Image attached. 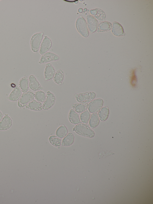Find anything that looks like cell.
<instances>
[{"label":"cell","instance_id":"6da1fadb","mask_svg":"<svg viewBox=\"0 0 153 204\" xmlns=\"http://www.w3.org/2000/svg\"><path fill=\"white\" fill-rule=\"evenodd\" d=\"M73 131L78 134L85 137L91 138L95 136L94 131L88 125L82 123L76 125L73 128Z\"/></svg>","mask_w":153,"mask_h":204},{"label":"cell","instance_id":"7a4b0ae2","mask_svg":"<svg viewBox=\"0 0 153 204\" xmlns=\"http://www.w3.org/2000/svg\"><path fill=\"white\" fill-rule=\"evenodd\" d=\"M76 29L81 36L85 37L89 35V31L87 22L85 19L81 16H79L76 22Z\"/></svg>","mask_w":153,"mask_h":204},{"label":"cell","instance_id":"3957f363","mask_svg":"<svg viewBox=\"0 0 153 204\" xmlns=\"http://www.w3.org/2000/svg\"><path fill=\"white\" fill-rule=\"evenodd\" d=\"M44 33L39 32L34 34L31 37L30 45L32 50L34 52H37L40 47Z\"/></svg>","mask_w":153,"mask_h":204},{"label":"cell","instance_id":"277c9868","mask_svg":"<svg viewBox=\"0 0 153 204\" xmlns=\"http://www.w3.org/2000/svg\"><path fill=\"white\" fill-rule=\"evenodd\" d=\"M35 94L33 92L28 91L24 93L18 100V106L20 108L26 106L29 103L34 100Z\"/></svg>","mask_w":153,"mask_h":204},{"label":"cell","instance_id":"5b68a950","mask_svg":"<svg viewBox=\"0 0 153 204\" xmlns=\"http://www.w3.org/2000/svg\"><path fill=\"white\" fill-rule=\"evenodd\" d=\"M96 96L95 93L90 92L78 94L75 95L77 101L80 103H87L93 100Z\"/></svg>","mask_w":153,"mask_h":204},{"label":"cell","instance_id":"8992f818","mask_svg":"<svg viewBox=\"0 0 153 204\" xmlns=\"http://www.w3.org/2000/svg\"><path fill=\"white\" fill-rule=\"evenodd\" d=\"M103 103V100L101 98L93 100L91 101L88 104V110L91 113H97L99 112L102 107Z\"/></svg>","mask_w":153,"mask_h":204},{"label":"cell","instance_id":"52a82bcc","mask_svg":"<svg viewBox=\"0 0 153 204\" xmlns=\"http://www.w3.org/2000/svg\"><path fill=\"white\" fill-rule=\"evenodd\" d=\"M55 100L54 95L50 91H48L42 105L43 109L44 110H47L51 108L55 104Z\"/></svg>","mask_w":153,"mask_h":204},{"label":"cell","instance_id":"ba28073f","mask_svg":"<svg viewBox=\"0 0 153 204\" xmlns=\"http://www.w3.org/2000/svg\"><path fill=\"white\" fill-rule=\"evenodd\" d=\"M88 28L91 33L95 32L98 26V22L93 16L89 15L86 17Z\"/></svg>","mask_w":153,"mask_h":204},{"label":"cell","instance_id":"9c48e42d","mask_svg":"<svg viewBox=\"0 0 153 204\" xmlns=\"http://www.w3.org/2000/svg\"><path fill=\"white\" fill-rule=\"evenodd\" d=\"M59 58V56L56 54L51 52H47L41 56L39 63L40 64L46 63L58 60Z\"/></svg>","mask_w":153,"mask_h":204},{"label":"cell","instance_id":"30bf717a","mask_svg":"<svg viewBox=\"0 0 153 204\" xmlns=\"http://www.w3.org/2000/svg\"><path fill=\"white\" fill-rule=\"evenodd\" d=\"M52 46V42L50 39L45 36L42 40L39 49V53L43 55L48 51Z\"/></svg>","mask_w":153,"mask_h":204},{"label":"cell","instance_id":"8fae6325","mask_svg":"<svg viewBox=\"0 0 153 204\" xmlns=\"http://www.w3.org/2000/svg\"><path fill=\"white\" fill-rule=\"evenodd\" d=\"M28 83L30 88L33 91L42 90L43 89L36 78L33 75H31L29 76Z\"/></svg>","mask_w":153,"mask_h":204},{"label":"cell","instance_id":"7c38bea8","mask_svg":"<svg viewBox=\"0 0 153 204\" xmlns=\"http://www.w3.org/2000/svg\"><path fill=\"white\" fill-rule=\"evenodd\" d=\"M55 73L53 66L50 63L47 64L44 71L45 79L46 81L50 80L53 77Z\"/></svg>","mask_w":153,"mask_h":204},{"label":"cell","instance_id":"4fadbf2b","mask_svg":"<svg viewBox=\"0 0 153 204\" xmlns=\"http://www.w3.org/2000/svg\"><path fill=\"white\" fill-rule=\"evenodd\" d=\"M12 124L11 118L6 114L0 122V130H6L9 129Z\"/></svg>","mask_w":153,"mask_h":204},{"label":"cell","instance_id":"5bb4252c","mask_svg":"<svg viewBox=\"0 0 153 204\" xmlns=\"http://www.w3.org/2000/svg\"><path fill=\"white\" fill-rule=\"evenodd\" d=\"M112 32L114 35L120 36L125 34L123 29L121 25L118 22H114L112 27Z\"/></svg>","mask_w":153,"mask_h":204},{"label":"cell","instance_id":"9a60e30c","mask_svg":"<svg viewBox=\"0 0 153 204\" xmlns=\"http://www.w3.org/2000/svg\"><path fill=\"white\" fill-rule=\"evenodd\" d=\"M68 118L70 122L74 124H77L81 122L78 114L73 109L70 110Z\"/></svg>","mask_w":153,"mask_h":204},{"label":"cell","instance_id":"2e32d148","mask_svg":"<svg viewBox=\"0 0 153 204\" xmlns=\"http://www.w3.org/2000/svg\"><path fill=\"white\" fill-rule=\"evenodd\" d=\"M21 95V90L18 86H16L9 95L8 99L10 101H16L19 100Z\"/></svg>","mask_w":153,"mask_h":204},{"label":"cell","instance_id":"e0dca14e","mask_svg":"<svg viewBox=\"0 0 153 204\" xmlns=\"http://www.w3.org/2000/svg\"><path fill=\"white\" fill-rule=\"evenodd\" d=\"M26 107L30 110L36 111H40L43 109L42 103L36 100H33L30 102L26 106Z\"/></svg>","mask_w":153,"mask_h":204},{"label":"cell","instance_id":"ac0fdd59","mask_svg":"<svg viewBox=\"0 0 153 204\" xmlns=\"http://www.w3.org/2000/svg\"><path fill=\"white\" fill-rule=\"evenodd\" d=\"M74 137L71 133H69L63 139L61 145L62 146H69L71 145L74 142Z\"/></svg>","mask_w":153,"mask_h":204},{"label":"cell","instance_id":"d6986e66","mask_svg":"<svg viewBox=\"0 0 153 204\" xmlns=\"http://www.w3.org/2000/svg\"><path fill=\"white\" fill-rule=\"evenodd\" d=\"M88 104L87 103H77L72 104L74 110L77 113H82L88 108Z\"/></svg>","mask_w":153,"mask_h":204},{"label":"cell","instance_id":"ffe728a7","mask_svg":"<svg viewBox=\"0 0 153 204\" xmlns=\"http://www.w3.org/2000/svg\"><path fill=\"white\" fill-rule=\"evenodd\" d=\"M19 87L23 93L27 92L29 89L28 79L27 77L21 78L19 82Z\"/></svg>","mask_w":153,"mask_h":204},{"label":"cell","instance_id":"44dd1931","mask_svg":"<svg viewBox=\"0 0 153 204\" xmlns=\"http://www.w3.org/2000/svg\"><path fill=\"white\" fill-rule=\"evenodd\" d=\"M90 12L95 17L100 20L103 21L105 19V15L104 12L100 9L96 8L91 10Z\"/></svg>","mask_w":153,"mask_h":204},{"label":"cell","instance_id":"7402d4cb","mask_svg":"<svg viewBox=\"0 0 153 204\" xmlns=\"http://www.w3.org/2000/svg\"><path fill=\"white\" fill-rule=\"evenodd\" d=\"M109 114V109L108 107L104 106L99 111L98 115L100 119L102 121H105L108 118Z\"/></svg>","mask_w":153,"mask_h":204},{"label":"cell","instance_id":"603a6c76","mask_svg":"<svg viewBox=\"0 0 153 204\" xmlns=\"http://www.w3.org/2000/svg\"><path fill=\"white\" fill-rule=\"evenodd\" d=\"M112 25L110 22L104 21L100 23L98 25L97 31L104 32L108 31L112 28Z\"/></svg>","mask_w":153,"mask_h":204},{"label":"cell","instance_id":"cb8c5ba5","mask_svg":"<svg viewBox=\"0 0 153 204\" xmlns=\"http://www.w3.org/2000/svg\"><path fill=\"white\" fill-rule=\"evenodd\" d=\"M100 119L97 113H93L90 117L89 124L90 127L94 128L97 127L99 124Z\"/></svg>","mask_w":153,"mask_h":204},{"label":"cell","instance_id":"d4e9b609","mask_svg":"<svg viewBox=\"0 0 153 204\" xmlns=\"http://www.w3.org/2000/svg\"><path fill=\"white\" fill-rule=\"evenodd\" d=\"M64 77V73L62 70H59L56 71L53 77L54 82L60 85L62 84Z\"/></svg>","mask_w":153,"mask_h":204},{"label":"cell","instance_id":"484cf974","mask_svg":"<svg viewBox=\"0 0 153 204\" xmlns=\"http://www.w3.org/2000/svg\"><path fill=\"white\" fill-rule=\"evenodd\" d=\"M68 130L64 125H62L59 127L56 132V135L60 138H64L68 134Z\"/></svg>","mask_w":153,"mask_h":204},{"label":"cell","instance_id":"4316f807","mask_svg":"<svg viewBox=\"0 0 153 204\" xmlns=\"http://www.w3.org/2000/svg\"><path fill=\"white\" fill-rule=\"evenodd\" d=\"M49 141L51 144L55 147H59L61 145V139L56 136H51L49 138Z\"/></svg>","mask_w":153,"mask_h":204},{"label":"cell","instance_id":"83f0119b","mask_svg":"<svg viewBox=\"0 0 153 204\" xmlns=\"http://www.w3.org/2000/svg\"><path fill=\"white\" fill-rule=\"evenodd\" d=\"M91 117V113L88 110H86L80 115V119L82 123L86 124L89 121Z\"/></svg>","mask_w":153,"mask_h":204},{"label":"cell","instance_id":"f1b7e54d","mask_svg":"<svg viewBox=\"0 0 153 204\" xmlns=\"http://www.w3.org/2000/svg\"><path fill=\"white\" fill-rule=\"evenodd\" d=\"M35 99L38 101L42 102H43L46 98L45 93L41 90L36 92L35 94Z\"/></svg>","mask_w":153,"mask_h":204},{"label":"cell","instance_id":"f546056e","mask_svg":"<svg viewBox=\"0 0 153 204\" xmlns=\"http://www.w3.org/2000/svg\"><path fill=\"white\" fill-rule=\"evenodd\" d=\"M2 117H3L2 114L1 112L0 111V122L1 120Z\"/></svg>","mask_w":153,"mask_h":204}]
</instances>
